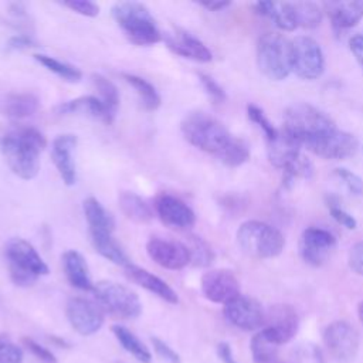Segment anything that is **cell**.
<instances>
[{"mask_svg":"<svg viewBox=\"0 0 363 363\" xmlns=\"http://www.w3.org/2000/svg\"><path fill=\"white\" fill-rule=\"evenodd\" d=\"M47 146V138L35 128L23 126L0 139V150L10 170L23 180L34 179L40 170V153Z\"/></svg>","mask_w":363,"mask_h":363,"instance_id":"6da1fadb","label":"cell"},{"mask_svg":"<svg viewBox=\"0 0 363 363\" xmlns=\"http://www.w3.org/2000/svg\"><path fill=\"white\" fill-rule=\"evenodd\" d=\"M180 130L190 145L216 156L234 139L220 121L203 111L187 113L182 121Z\"/></svg>","mask_w":363,"mask_h":363,"instance_id":"7a4b0ae2","label":"cell"},{"mask_svg":"<svg viewBox=\"0 0 363 363\" xmlns=\"http://www.w3.org/2000/svg\"><path fill=\"white\" fill-rule=\"evenodd\" d=\"M112 16L125 37L135 45H153L162 40V33L143 3H115L112 6Z\"/></svg>","mask_w":363,"mask_h":363,"instance_id":"3957f363","label":"cell"},{"mask_svg":"<svg viewBox=\"0 0 363 363\" xmlns=\"http://www.w3.org/2000/svg\"><path fill=\"white\" fill-rule=\"evenodd\" d=\"M235 237L241 251L258 259L279 255L285 245V238L278 228L258 220L244 221Z\"/></svg>","mask_w":363,"mask_h":363,"instance_id":"277c9868","label":"cell"},{"mask_svg":"<svg viewBox=\"0 0 363 363\" xmlns=\"http://www.w3.org/2000/svg\"><path fill=\"white\" fill-rule=\"evenodd\" d=\"M11 281L18 286H31L38 277L48 274V265L37 250L23 238H11L4 247Z\"/></svg>","mask_w":363,"mask_h":363,"instance_id":"5b68a950","label":"cell"},{"mask_svg":"<svg viewBox=\"0 0 363 363\" xmlns=\"http://www.w3.org/2000/svg\"><path fill=\"white\" fill-rule=\"evenodd\" d=\"M333 128H336L335 122L309 104H295L284 112V130L301 146Z\"/></svg>","mask_w":363,"mask_h":363,"instance_id":"8992f818","label":"cell"},{"mask_svg":"<svg viewBox=\"0 0 363 363\" xmlns=\"http://www.w3.org/2000/svg\"><path fill=\"white\" fill-rule=\"evenodd\" d=\"M257 65L272 81H282L291 72L289 41L275 33L262 34L257 43Z\"/></svg>","mask_w":363,"mask_h":363,"instance_id":"52a82bcc","label":"cell"},{"mask_svg":"<svg viewBox=\"0 0 363 363\" xmlns=\"http://www.w3.org/2000/svg\"><path fill=\"white\" fill-rule=\"evenodd\" d=\"M96 303L104 312L119 318L133 319L142 312V303L139 296L128 286L113 281H99L92 288Z\"/></svg>","mask_w":363,"mask_h":363,"instance_id":"ba28073f","label":"cell"},{"mask_svg":"<svg viewBox=\"0 0 363 363\" xmlns=\"http://www.w3.org/2000/svg\"><path fill=\"white\" fill-rule=\"evenodd\" d=\"M291 71L302 79H316L325 69L320 45L311 37L301 35L289 41Z\"/></svg>","mask_w":363,"mask_h":363,"instance_id":"9c48e42d","label":"cell"},{"mask_svg":"<svg viewBox=\"0 0 363 363\" xmlns=\"http://www.w3.org/2000/svg\"><path fill=\"white\" fill-rule=\"evenodd\" d=\"M303 146L319 157L342 160L353 156L357 152L359 142L352 133L333 128L308 140Z\"/></svg>","mask_w":363,"mask_h":363,"instance_id":"30bf717a","label":"cell"},{"mask_svg":"<svg viewBox=\"0 0 363 363\" xmlns=\"http://www.w3.org/2000/svg\"><path fill=\"white\" fill-rule=\"evenodd\" d=\"M323 343L329 354L340 362H352L359 352V333L346 320H335L323 330Z\"/></svg>","mask_w":363,"mask_h":363,"instance_id":"8fae6325","label":"cell"},{"mask_svg":"<svg viewBox=\"0 0 363 363\" xmlns=\"http://www.w3.org/2000/svg\"><path fill=\"white\" fill-rule=\"evenodd\" d=\"M335 248V235L320 227H308L299 240L301 258L312 267H322L330 258Z\"/></svg>","mask_w":363,"mask_h":363,"instance_id":"7c38bea8","label":"cell"},{"mask_svg":"<svg viewBox=\"0 0 363 363\" xmlns=\"http://www.w3.org/2000/svg\"><path fill=\"white\" fill-rule=\"evenodd\" d=\"M224 318L235 328L242 330L262 329L265 323V311L262 305L245 295H238L224 305Z\"/></svg>","mask_w":363,"mask_h":363,"instance_id":"4fadbf2b","label":"cell"},{"mask_svg":"<svg viewBox=\"0 0 363 363\" xmlns=\"http://www.w3.org/2000/svg\"><path fill=\"white\" fill-rule=\"evenodd\" d=\"M67 318L74 328L82 336H91L104 325L102 308L86 298L75 296L67 302Z\"/></svg>","mask_w":363,"mask_h":363,"instance_id":"5bb4252c","label":"cell"},{"mask_svg":"<svg viewBox=\"0 0 363 363\" xmlns=\"http://www.w3.org/2000/svg\"><path fill=\"white\" fill-rule=\"evenodd\" d=\"M146 252L157 265L166 269H182L191 262L189 247L180 241L152 237L146 242Z\"/></svg>","mask_w":363,"mask_h":363,"instance_id":"9a60e30c","label":"cell"},{"mask_svg":"<svg viewBox=\"0 0 363 363\" xmlns=\"http://www.w3.org/2000/svg\"><path fill=\"white\" fill-rule=\"evenodd\" d=\"M203 295L214 303H228L240 294V282L235 274L230 269L218 268L203 274L200 281Z\"/></svg>","mask_w":363,"mask_h":363,"instance_id":"2e32d148","label":"cell"},{"mask_svg":"<svg viewBox=\"0 0 363 363\" xmlns=\"http://www.w3.org/2000/svg\"><path fill=\"white\" fill-rule=\"evenodd\" d=\"M299 319L295 309L286 303H277L265 311L264 330L281 346L288 343L298 332Z\"/></svg>","mask_w":363,"mask_h":363,"instance_id":"e0dca14e","label":"cell"},{"mask_svg":"<svg viewBox=\"0 0 363 363\" xmlns=\"http://www.w3.org/2000/svg\"><path fill=\"white\" fill-rule=\"evenodd\" d=\"M153 210L163 224L176 230H187L196 223L194 211L182 199L169 193L156 196Z\"/></svg>","mask_w":363,"mask_h":363,"instance_id":"ac0fdd59","label":"cell"},{"mask_svg":"<svg viewBox=\"0 0 363 363\" xmlns=\"http://www.w3.org/2000/svg\"><path fill=\"white\" fill-rule=\"evenodd\" d=\"M78 143V138L72 133L58 135L51 145V157L58 170L60 177L67 186H72L77 180L75 162L72 152Z\"/></svg>","mask_w":363,"mask_h":363,"instance_id":"d6986e66","label":"cell"},{"mask_svg":"<svg viewBox=\"0 0 363 363\" xmlns=\"http://www.w3.org/2000/svg\"><path fill=\"white\" fill-rule=\"evenodd\" d=\"M166 44L174 54L183 58H189L197 62H210L213 60V54L207 45L196 35L184 30H179L174 34L167 35Z\"/></svg>","mask_w":363,"mask_h":363,"instance_id":"ffe728a7","label":"cell"},{"mask_svg":"<svg viewBox=\"0 0 363 363\" xmlns=\"http://www.w3.org/2000/svg\"><path fill=\"white\" fill-rule=\"evenodd\" d=\"M125 275L132 282H135L139 286L145 288L146 291L155 294L160 299H163L169 303H177L179 302V296H177L176 291L167 282H164L162 278L153 275L147 269L140 268V267L133 265V264H129V265L125 267Z\"/></svg>","mask_w":363,"mask_h":363,"instance_id":"44dd1931","label":"cell"},{"mask_svg":"<svg viewBox=\"0 0 363 363\" xmlns=\"http://www.w3.org/2000/svg\"><path fill=\"white\" fill-rule=\"evenodd\" d=\"M62 268L68 282L81 291H92L94 284L91 281L88 264L81 252L77 250H68L62 254Z\"/></svg>","mask_w":363,"mask_h":363,"instance_id":"7402d4cb","label":"cell"},{"mask_svg":"<svg viewBox=\"0 0 363 363\" xmlns=\"http://www.w3.org/2000/svg\"><path fill=\"white\" fill-rule=\"evenodd\" d=\"M325 10L332 26L337 30H345L356 26L363 17V1H329L325 3Z\"/></svg>","mask_w":363,"mask_h":363,"instance_id":"603a6c76","label":"cell"},{"mask_svg":"<svg viewBox=\"0 0 363 363\" xmlns=\"http://www.w3.org/2000/svg\"><path fill=\"white\" fill-rule=\"evenodd\" d=\"M58 113L61 115H69V113H82V115H88L91 118L99 119L106 125L113 123V121L111 119L105 105L101 102L99 98L92 96V95H86V96H79L75 99H71L68 102L61 104L57 108Z\"/></svg>","mask_w":363,"mask_h":363,"instance_id":"cb8c5ba5","label":"cell"},{"mask_svg":"<svg viewBox=\"0 0 363 363\" xmlns=\"http://www.w3.org/2000/svg\"><path fill=\"white\" fill-rule=\"evenodd\" d=\"M82 210L89 225V233H113V216L95 197L85 199L82 203Z\"/></svg>","mask_w":363,"mask_h":363,"instance_id":"d4e9b609","label":"cell"},{"mask_svg":"<svg viewBox=\"0 0 363 363\" xmlns=\"http://www.w3.org/2000/svg\"><path fill=\"white\" fill-rule=\"evenodd\" d=\"M298 153H301V145L284 129L278 133L277 139L268 142V159L275 167L281 170Z\"/></svg>","mask_w":363,"mask_h":363,"instance_id":"484cf974","label":"cell"},{"mask_svg":"<svg viewBox=\"0 0 363 363\" xmlns=\"http://www.w3.org/2000/svg\"><path fill=\"white\" fill-rule=\"evenodd\" d=\"M119 208L123 216L135 223L145 224L153 218V208L147 204L145 199L133 191H122L118 197Z\"/></svg>","mask_w":363,"mask_h":363,"instance_id":"4316f807","label":"cell"},{"mask_svg":"<svg viewBox=\"0 0 363 363\" xmlns=\"http://www.w3.org/2000/svg\"><path fill=\"white\" fill-rule=\"evenodd\" d=\"M40 108V99L31 92H14L6 96L4 112L14 119H23L34 115Z\"/></svg>","mask_w":363,"mask_h":363,"instance_id":"83f0119b","label":"cell"},{"mask_svg":"<svg viewBox=\"0 0 363 363\" xmlns=\"http://www.w3.org/2000/svg\"><path fill=\"white\" fill-rule=\"evenodd\" d=\"M91 241L94 248L108 261L122 265L123 268L130 264L126 252L122 250V247L116 242L112 234L109 233H89Z\"/></svg>","mask_w":363,"mask_h":363,"instance_id":"f1b7e54d","label":"cell"},{"mask_svg":"<svg viewBox=\"0 0 363 363\" xmlns=\"http://www.w3.org/2000/svg\"><path fill=\"white\" fill-rule=\"evenodd\" d=\"M111 330L116 340L122 345V347L130 353L136 360L140 363H150L152 362V353L147 349V346L128 328L122 325H112Z\"/></svg>","mask_w":363,"mask_h":363,"instance_id":"f546056e","label":"cell"},{"mask_svg":"<svg viewBox=\"0 0 363 363\" xmlns=\"http://www.w3.org/2000/svg\"><path fill=\"white\" fill-rule=\"evenodd\" d=\"M254 363H272L278 360L279 345L264 330L259 329L250 343Z\"/></svg>","mask_w":363,"mask_h":363,"instance_id":"4dcf8cb0","label":"cell"},{"mask_svg":"<svg viewBox=\"0 0 363 363\" xmlns=\"http://www.w3.org/2000/svg\"><path fill=\"white\" fill-rule=\"evenodd\" d=\"M122 78L136 91L139 101L146 111H156L160 106L162 98L149 81L129 72H122Z\"/></svg>","mask_w":363,"mask_h":363,"instance_id":"1f68e13d","label":"cell"},{"mask_svg":"<svg viewBox=\"0 0 363 363\" xmlns=\"http://www.w3.org/2000/svg\"><path fill=\"white\" fill-rule=\"evenodd\" d=\"M92 84L98 91V98L105 105L109 116L112 121L116 118V112L119 108V92L113 82H111L108 78H105L101 74H92Z\"/></svg>","mask_w":363,"mask_h":363,"instance_id":"d6a6232c","label":"cell"},{"mask_svg":"<svg viewBox=\"0 0 363 363\" xmlns=\"http://www.w3.org/2000/svg\"><path fill=\"white\" fill-rule=\"evenodd\" d=\"M294 16L298 27L315 28L322 21V10L312 1H295L292 3Z\"/></svg>","mask_w":363,"mask_h":363,"instance_id":"836d02e7","label":"cell"},{"mask_svg":"<svg viewBox=\"0 0 363 363\" xmlns=\"http://www.w3.org/2000/svg\"><path fill=\"white\" fill-rule=\"evenodd\" d=\"M34 60L40 62L43 67H45L48 71L57 74L58 77H61L68 82H78L82 78V72L78 68L67 62H62L60 60H55L54 57L44 55V54H34Z\"/></svg>","mask_w":363,"mask_h":363,"instance_id":"e575fe53","label":"cell"},{"mask_svg":"<svg viewBox=\"0 0 363 363\" xmlns=\"http://www.w3.org/2000/svg\"><path fill=\"white\" fill-rule=\"evenodd\" d=\"M284 184L292 183L295 179H309L313 172V166L308 157H305L302 153H298L295 157H292L284 167Z\"/></svg>","mask_w":363,"mask_h":363,"instance_id":"d590c367","label":"cell"},{"mask_svg":"<svg viewBox=\"0 0 363 363\" xmlns=\"http://www.w3.org/2000/svg\"><path fill=\"white\" fill-rule=\"evenodd\" d=\"M225 166L237 167L250 159V149L241 139L234 138L231 143L217 156Z\"/></svg>","mask_w":363,"mask_h":363,"instance_id":"8d00e7d4","label":"cell"},{"mask_svg":"<svg viewBox=\"0 0 363 363\" xmlns=\"http://www.w3.org/2000/svg\"><path fill=\"white\" fill-rule=\"evenodd\" d=\"M189 251L191 257V262L194 267H208L214 259V252L211 247L200 237L191 235L189 238Z\"/></svg>","mask_w":363,"mask_h":363,"instance_id":"74e56055","label":"cell"},{"mask_svg":"<svg viewBox=\"0 0 363 363\" xmlns=\"http://www.w3.org/2000/svg\"><path fill=\"white\" fill-rule=\"evenodd\" d=\"M247 115L248 118L262 130V133L267 138V142H272L274 139H277L279 130L268 121V118L264 115L262 109H259L257 105L250 104L247 106Z\"/></svg>","mask_w":363,"mask_h":363,"instance_id":"f35d334b","label":"cell"},{"mask_svg":"<svg viewBox=\"0 0 363 363\" xmlns=\"http://www.w3.org/2000/svg\"><path fill=\"white\" fill-rule=\"evenodd\" d=\"M0 363H23V350L6 335H0Z\"/></svg>","mask_w":363,"mask_h":363,"instance_id":"ab89813d","label":"cell"},{"mask_svg":"<svg viewBox=\"0 0 363 363\" xmlns=\"http://www.w3.org/2000/svg\"><path fill=\"white\" fill-rule=\"evenodd\" d=\"M335 174L343 182V184L352 194H354V196L363 194V180L357 174H354L353 172H350L345 167L335 169Z\"/></svg>","mask_w":363,"mask_h":363,"instance_id":"60d3db41","label":"cell"},{"mask_svg":"<svg viewBox=\"0 0 363 363\" xmlns=\"http://www.w3.org/2000/svg\"><path fill=\"white\" fill-rule=\"evenodd\" d=\"M199 81H200L201 86L204 88V91L207 92V95H208L213 101H216V102H224V101H225L227 96H225L224 89L221 88V85H220L213 77L200 72V74H199Z\"/></svg>","mask_w":363,"mask_h":363,"instance_id":"b9f144b4","label":"cell"},{"mask_svg":"<svg viewBox=\"0 0 363 363\" xmlns=\"http://www.w3.org/2000/svg\"><path fill=\"white\" fill-rule=\"evenodd\" d=\"M62 4L85 17H95L99 14V6L89 0H67Z\"/></svg>","mask_w":363,"mask_h":363,"instance_id":"7bdbcfd3","label":"cell"},{"mask_svg":"<svg viewBox=\"0 0 363 363\" xmlns=\"http://www.w3.org/2000/svg\"><path fill=\"white\" fill-rule=\"evenodd\" d=\"M328 208L330 211V216L343 227H346L347 230H354L357 227V221L354 220V217L352 214H349L347 211H345L340 206H337V203L333 201H328Z\"/></svg>","mask_w":363,"mask_h":363,"instance_id":"ee69618b","label":"cell"},{"mask_svg":"<svg viewBox=\"0 0 363 363\" xmlns=\"http://www.w3.org/2000/svg\"><path fill=\"white\" fill-rule=\"evenodd\" d=\"M347 264L354 274L363 277V240L354 242L350 247L347 254Z\"/></svg>","mask_w":363,"mask_h":363,"instance_id":"f6af8a7d","label":"cell"},{"mask_svg":"<svg viewBox=\"0 0 363 363\" xmlns=\"http://www.w3.org/2000/svg\"><path fill=\"white\" fill-rule=\"evenodd\" d=\"M37 41L31 37V35H26V34H18V35H13L7 40V43L4 44V51L7 52H13V51H21L26 48H31V47H37Z\"/></svg>","mask_w":363,"mask_h":363,"instance_id":"bcb514c9","label":"cell"},{"mask_svg":"<svg viewBox=\"0 0 363 363\" xmlns=\"http://www.w3.org/2000/svg\"><path fill=\"white\" fill-rule=\"evenodd\" d=\"M23 343L24 346L40 360H43L44 363H57L54 354L44 346H41L40 343H37L34 339L31 337H23Z\"/></svg>","mask_w":363,"mask_h":363,"instance_id":"7dc6e473","label":"cell"},{"mask_svg":"<svg viewBox=\"0 0 363 363\" xmlns=\"http://www.w3.org/2000/svg\"><path fill=\"white\" fill-rule=\"evenodd\" d=\"M150 342L153 345L156 354H159L162 359L167 360L169 363H180V356L166 342H163L162 339H159L156 336H153L150 339Z\"/></svg>","mask_w":363,"mask_h":363,"instance_id":"c3c4849f","label":"cell"},{"mask_svg":"<svg viewBox=\"0 0 363 363\" xmlns=\"http://www.w3.org/2000/svg\"><path fill=\"white\" fill-rule=\"evenodd\" d=\"M349 45H350L352 54L354 55L357 62L363 67V34L353 35L349 41Z\"/></svg>","mask_w":363,"mask_h":363,"instance_id":"681fc988","label":"cell"},{"mask_svg":"<svg viewBox=\"0 0 363 363\" xmlns=\"http://www.w3.org/2000/svg\"><path fill=\"white\" fill-rule=\"evenodd\" d=\"M217 354L223 363H237L230 345L225 342H221L217 345Z\"/></svg>","mask_w":363,"mask_h":363,"instance_id":"f907efd6","label":"cell"},{"mask_svg":"<svg viewBox=\"0 0 363 363\" xmlns=\"http://www.w3.org/2000/svg\"><path fill=\"white\" fill-rule=\"evenodd\" d=\"M199 4L210 11H218V10H223L225 7H228L231 3L230 1H224V0H203V1H199Z\"/></svg>","mask_w":363,"mask_h":363,"instance_id":"816d5d0a","label":"cell"},{"mask_svg":"<svg viewBox=\"0 0 363 363\" xmlns=\"http://www.w3.org/2000/svg\"><path fill=\"white\" fill-rule=\"evenodd\" d=\"M357 316H359V320L363 323V301L357 306Z\"/></svg>","mask_w":363,"mask_h":363,"instance_id":"f5cc1de1","label":"cell"},{"mask_svg":"<svg viewBox=\"0 0 363 363\" xmlns=\"http://www.w3.org/2000/svg\"><path fill=\"white\" fill-rule=\"evenodd\" d=\"M272 363H286V362H281V360H275V362H272Z\"/></svg>","mask_w":363,"mask_h":363,"instance_id":"db71d44e","label":"cell"}]
</instances>
